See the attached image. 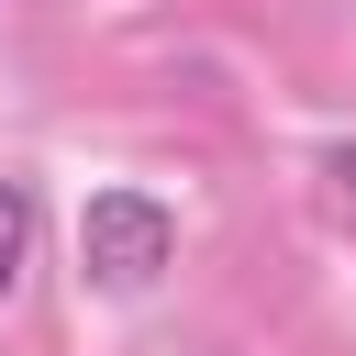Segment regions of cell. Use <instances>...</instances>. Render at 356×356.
<instances>
[{
	"instance_id": "1",
	"label": "cell",
	"mask_w": 356,
	"mask_h": 356,
	"mask_svg": "<svg viewBox=\"0 0 356 356\" xmlns=\"http://www.w3.org/2000/svg\"><path fill=\"white\" fill-rule=\"evenodd\" d=\"M78 267H89L100 289H156V278L178 267L167 200H156V189H89V211H78Z\"/></svg>"
},
{
	"instance_id": "2",
	"label": "cell",
	"mask_w": 356,
	"mask_h": 356,
	"mask_svg": "<svg viewBox=\"0 0 356 356\" xmlns=\"http://www.w3.org/2000/svg\"><path fill=\"white\" fill-rule=\"evenodd\" d=\"M22 256H33V189H22V178H0V300H11Z\"/></svg>"
},
{
	"instance_id": "3",
	"label": "cell",
	"mask_w": 356,
	"mask_h": 356,
	"mask_svg": "<svg viewBox=\"0 0 356 356\" xmlns=\"http://www.w3.org/2000/svg\"><path fill=\"white\" fill-rule=\"evenodd\" d=\"M334 178H345V200H356V134H345V145H334Z\"/></svg>"
}]
</instances>
